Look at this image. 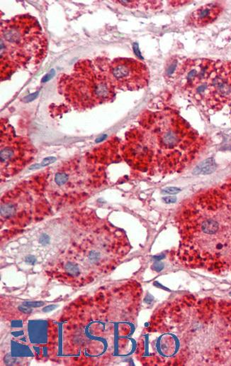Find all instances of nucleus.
I'll use <instances>...</instances> for the list:
<instances>
[{"label":"nucleus","instance_id":"f3484780","mask_svg":"<svg viewBox=\"0 0 231 366\" xmlns=\"http://www.w3.org/2000/svg\"><path fill=\"white\" fill-rule=\"evenodd\" d=\"M39 92H36L35 93H34V94L29 95V96L25 97L24 98V99H23V102H24V103H29V102H31L32 100H35L36 98H37V96H39Z\"/></svg>","mask_w":231,"mask_h":366},{"label":"nucleus","instance_id":"7ed1b4c3","mask_svg":"<svg viewBox=\"0 0 231 366\" xmlns=\"http://www.w3.org/2000/svg\"><path fill=\"white\" fill-rule=\"evenodd\" d=\"M109 62L105 58L79 61L71 74L60 76L59 92L77 110L112 101L116 89L109 75Z\"/></svg>","mask_w":231,"mask_h":366},{"label":"nucleus","instance_id":"f8f14e48","mask_svg":"<svg viewBox=\"0 0 231 366\" xmlns=\"http://www.w3.org/2000/svg\"><path fill=\"white\" fill-rule=\"evenodd\" d=\"M101 254L99 251L92 250L89 254V260L92 263H96L101 259Z\"/></svg>","mask_w":231,"mask_h":366},{"label":"nucleus","instance_id":"9d476101","mask_svg":"<svg viewBox=\"0 0 231 366\" xmlns=\"http://www.w3.org/2000/svg\"><path fill=\"white\" fill-rule=\"evenodd\" d=\"M216 165L214 159H208L207 160L204 161L202 164L196 168L194 171L195 174H202V175H207V174L212 173L216 170Z\"/></svg>","mask_w":231,"mask_h":366},{"label":"nucleus","instance_id":"4be33fe9","mask_svg":"<svg viewBox=\"0 0 231 366\" xmlns=\"http://www.w3.org/2000/svg\"><path fill=\"white\" fill-rule=\"evenodd\" d=\"M16 363H17V360L13 359V358L9 356V355L5 358V363L7 364V365H13V364Z\"/></svg>","mask_w":231,"mask_h":366},{"label":"nucleus","instance_id":"393cba45","mask_svg":"<svg viewBox=\"0 0 231 366\" xmlns=\"http://www.w3.org/2000/svg\"><path fill=\"white\" fill-rule=\"evenodd\" d=\"M230 295H231V293H230Z\"/></svg>","mask_w":231,"mask_h":366},{"label":"nucleus","instance_id":"6ab92c4d","mask_svg":"<svg viewBox=\"0 0 231 366\" xmlns=\"http://www.w3.org/2000/svg\"><path fill=\"white\" fill-rule=\"evenodd\" d=\"M55 74V72L54 69H52L49 73H47V74H46V75H44V78H43L42 79V82H46L48 81V80H50L51 78H53V77L54 76Z\"/></svg>","mask_w":231,"mask_h":366},{"label":"nucleus","instance_id":"20e7f679","mask_svg":"<svg viewBox=\"0 0 231 366\" xmlns=\"http://www.w3.org/2000/svg\"><path fill=\"white\" fill-rule=\"evenodd\" d=\"M34 147L26 138L17 136L13 127L3 125L1 127L2 173L9 175L18 172L34 159Z\"/></svg>","mask_w":231,"mask_h":366},{"label":"nucleus","instance_id":"6e6552de","mask_svg":"<svg viewBox=\"0 0 231 366\" xmlns=\"http://www.w3.org/2000/svg\"><path fill=\"white\" fill-rule=\"evenodd\" d=\"M223 7L220 3H209L202 5L193 11L186 18L188 27L202 28L214 23L221 16Z\"/></svg>","mask_w":231,"mask_h":366},{"label":"nucleus","instance_id":"39448f33","mask_svg":"<svg viewBox=\"0 0 231 366\" xmlns=\"http://www.w3.org/2000/svg\"><path fill=\"white\" fill-rule=\"evenodd\" d=\"M217 62L208 59H182L170 81L177 91L190 96L195 90L207 82Z\"/></svg>","mask_w":231,"mask_h":366},{"label":"nucleus","instance_id":"b1692460","mask_svg":"<svg viewBox=\"0 0 231 366\" xmlns=\"http://www.w3.org/2000/svg\"><path fill=\"white\" fill-rule=\"evenodd\" d=\"M229 105H230V110H231V98H230V103H229Z\"/></svg>","mask_w":231,"mask_h":366},{"label":"nucleus","instance_id":"ddd939ff","mask_svg":"<svg viewBox=\"0 0 231 366\" xmlns=\"http://www.w3.org/2000/svg\"><path fill=\"white\" fill-rule=\"evenodd\" d=\"M39 243H40L41 245H44V246H46V245H48V244L50 243L51 238H50V236H48V235L44 233V234H42L40 237H39Z\"/></svg>","mask_w":231,"mask_h":366},{"label":"nucleus","instance_id":"412c9836","mask_svg":"<svg viewBox=\"0 0 231 366\" xmlns=\"http://www.w3.org/2000/svg\"><path fill=\"white\" fill-rule=\"evenodd\" d=\"M19 309H20L21 312H22L23 313L27 314V315L28 314L31 313L32 311H33L31 307H28V306H24V305H23L22 306H19Z\"/></svg>","mask_w":231,"mask_h":366},{"label":"nucleus","instance_id":"423d86ee","mask_svg":"<svg viewBox=\"0 0 231 366\" xmlns=\"http://www.w3.org/2000/svg\"><path fill=\"white\" fill-rule=\"evenodd\" d=\"M109 71L116 89L123 91L144 89L150 80L148 67L134 59H114L109 62Z\"/></svg>","mask_w":231,"mask_h":366},{"label":"nucleus","instance_id":"2eb2a0df","mask_svg":"<svg viewBox=\"0 0 231 366\" xmlns=\"http://www.w3.org/2000/svg\"><path fill=\"white\" fill-rule=\"evenodd\" d=\"M44 304V303L43 301H27V302H25L23 304L24 306L31 308L40 307Z\"/></svg>","mask_w":231,"mask_h":366},{"label":"nucleus","instance_id":"a211bd4d","mask_svg":"<svg viewBox=\"0 0 231 366\" xmlns=\"http://www.w3.org/2000/svg\"><path fill=\"white\" fill-rule=\"evenodd\" d=\"M37 262V258H35L34 256L29 255V256H26L25 258V263L28 264V265H34Z\"/></svg>","mask_w":231,"mask_h":366},{"label":"nucleus","instance_id":"5701e85b","mask_svg":"<svg viewBox=\"0 0 231 366\" xmlns=\"http://www.w3.org/2000/svg\"><path fill=\"white\" fill-rule=\"evenodd\" d=\"M164 202L168 203V204H173V203L176 202L177 199L175 197L173 196H167L163 199Z\"/></svg>","mask_w":231,"mask_h":366},{"label":"nucleus","instance_id":"aec40b11","mask_svg":"<svg viewBox=\"0 0 231 366\" xmlns=\"http://www.w3.org/2000/svg\"><path fill=\"white\" fill-rule=\"evenodd\" d=\"M163 268L164 264L160 263V262H156V263L153 264V269L154 270L157 271V272H160Z\"/></svg>","mask_w":231,"mask_h":366},{"label":"nucleus","instance_id":"f257e3e1","mask_svg":"<svg viewBox=\"0 0 231 366\" xmlns=\"http://www.w3.org/2000/svg\"><path fill=\"white\" fill-rule=\"evenodd\" d=\"M140 126L126 135L123 156L135 167L179 172L194 159L200 149L198 134L173 111L147 114Z\"/></svg>","mask_w":231,"mask_h":366},{"label":"nucleus","instance_id":"1a4fd4ad","mask_svg":"<svg viewBox=\"0 0 231 366\" xmlns=\"http://www.w3.org/2000/svg\"><path fill=\"white\" fill-rule=\"evenodd\" d=\"M200 230L205 235L212 236L216 234L219 229V224L213 218H207L200 224Z\"/></svg>","mask_w":231,"mask_h":366},{"label":"nucleus","instance_id":"f03ea898","mask_svg":"<svg viewBox=\"0 0 231 366\" xmlns=\"http://www.w3.org/2000/svg\"><path fill=\"white\" fill-rule=\"evenodd\" d=\"M0 41L2 80L19 70L35 69L47 55L46 35L37 19L30 15L2 22Z\"/></svg>","mask_w":231,"mask_h":366},{"label":"nucleus","instance_id":"dca6fc26","mask_svg":"<svg viewBox=\"0 0 231 366\" xmlns=\"http://www.w3.org/2000/svg\"><path fill=\"white\" fill-rule=\"evenodd\" d=\"M162 191L164 193H168V194H176V193H178L179 192L181 191V189L178 188L169 187L164 188Z\"/></svg>","mask_w":231,"mask_h":366},{"label":"nucleus","instance_id":"9b49d317","mask_svg":"<svg viewBox=\"0 0 231 366\" xmlns=\"http://www.w3.org/2000/svg\"><path fill=\"white\" fill-rule=\"evenodd\" d=\"M65 270L68 274L71 276H78L80 274V268L77 264L68 263L65 265Z\"/></svg>","mask_w":231,"mask_h":366},{"label":"nucleus","instance_id":"4468645a","mask_svg":"<svg viewBox=\"0 0 231 366\" xmlns=\"http://www.w3.org/2000/svg\"><path fill=\"white\" fill-rule=\"evenodd\" d=\"M56 161V158L50 157L46 158L42 161V163L40 165H38V168L43 167V166H46L48 165H50L54 163Z\"/></svg>","mask_w":231,"mask_h":366},{"label":"nucleus","instance_id":"0eeeda50","mask_svg":"<svg viewBox=\"0 0 231 366\" xmlns=\"http://www.w3.org/2000/svg\"><path fill=\"white\" fill-rule=\"evenodd\" d=\"M231 98V62L218 61L207 82L201 104L213 110L229 105Z\"/></svg>","mask_w":231,"mask_h":366}]
</instances>
